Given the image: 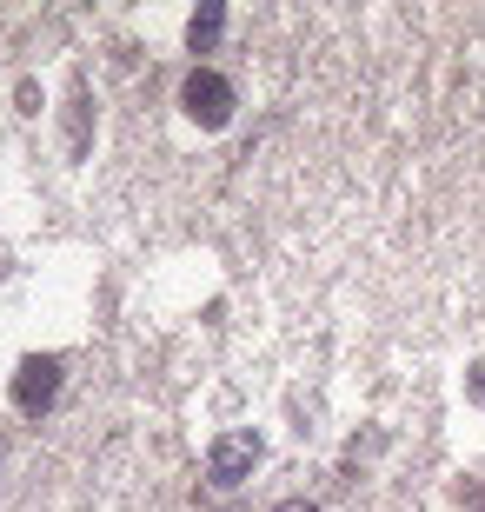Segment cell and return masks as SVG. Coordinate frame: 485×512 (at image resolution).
Returning <instances> with one entry per match:
<instances>
[{
	"label": "cell",
	"mask_w": 485,
	"mask_h": 512,
	"mask_svg": "<svg viewBox=\"0 0 485 512\" xmlns=\"http://www.w3.org/2000/svg\"><path fill=\"white\" fill-rule=\"evenodd\" d=\"M180 107H187V120L193 127H226L233 120V80L226 74H213V67H193L187 80H180Z\"/></svg>",
	"instance_id": "cell-1"
},
{
	"label": "cell",
	"mask_w": 485,
	"mask_h": 512,
	"mask_svg": "<svg viewBox=\"0 0 485 512\" xmlns=\"http://www.w3.org/2000/svg\"><path fill=\"white\" fill-rule=\"evenodd\" d=\"M260 433H220L213 439V453H206V479L220 486V493H233L240 479H253V466H260Z\"/></svg>",
	"instance_id": "cell-2"
},
{
	"label": "cell",
	"mask_w": 485,
	"mask_h": 512,
	"mask_svg": "<svg viewBox=\"0 0 485 512\" xmlns=\"http://www.w3.org/2000/svg\"><path fill=\"white\" fill-rule=\"evenodd\" d=\"M60 373H67V366H60L54 353H34V360H20V373H14V406H20L27 419L54 413V399H60Z\"/></svg>",
	"instance_id": "cell-3"
},
{
	"label": "cell",
	"mask_w": 485,
	"mask_h": 512,
	"mask_svg": "<svg viewBox=\"0 0 485 512\" xmlns=\"http://www.w3.org/2000/svg\"><path fill=\"white\" fill-rule=\"evenodd\" d=\"M220 27H226V7H200V14L187 20V47H193V54H206V47L220 40Z\"/></svg>",
	"instance_id": "cell-4"
},
{
	"label": "cell",
	"mask_w": 485,
	"mask_h": 512,
	"mask_svg": "<svg viewBox=\"0 0 485 512\" xmlns=\"http://www.w3.org/2000/svg\"><path fill=\"white\" fill-rule=\"evenodd\" d=\"M459 499H466V512H485V479H472V486H466Z\"/></svg>",
	"instance_id": "cell-5"
},
{
	"label": "cell",
	"mask_w": 485,
	"mask_h": 512,
	"mask_svg": "<svg viewBox=\"0 0 485 512\" xmlns=\"http://www.w3.org/2000/svg\"><path fill=\"white\" fill-rule=\"evenodd\" d=\"M273 512H319V506H313V499H280Z\"/></svg>",
	"instance_id": "cell-6"
},
{
	"label": "cell",
	"mask_w": 485,
	"mask_h": 512,
	"mask_svg": "<svg viewBox=\"0 0 485 512\" xmlns=\"http://www.w3.org/2000/svg\"><path fill=\"white\" fill-rule=\"evenodd\" d=\"M472 399L485 406V366H472Z\"/></svg>",
	"instance_id": "cell-7"
},
{
	"label": "cell",
	"mask_w": 485,
	"mask_h": 512,
	"mask_svg": "<svg viewBox=\"0 0 485 512\" xmlns=\"http://www.w3.org/2000/svg\"><path fill=\"white\" fill-rule=\"evenodd\" d=\"M220 512H240V506H220Z\"/></svg>",
	"instance_id": "cell-8"
}]
</instances>
